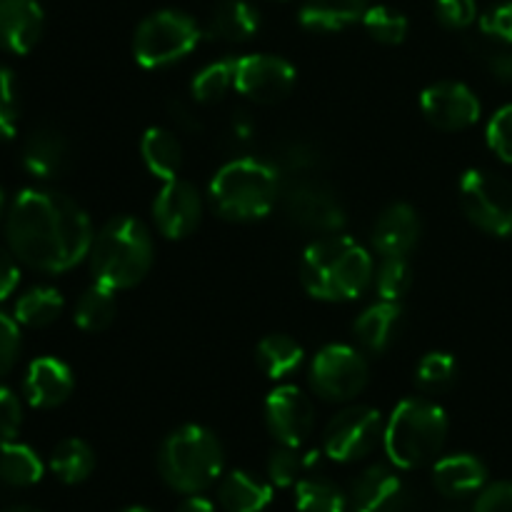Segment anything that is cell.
Masks as SVG:
<instances>
[{
  "mask_svg": "<svg viewBox=\"0 0 512 512\" xmlns=\"http://www.w3.org/2000/svg\"><path fill=\"white\" fill-rule=\"evenodd\" d=\"M280 195L278 165L258 158H235L210 180V203L225 220H260Z\"/></svg>",
  "mask_w": 512,
  "mask_h": 512,
  "instance_id": "cell-4",
  "label": "cell"
},
{
  "mask_svg": "<svg viewBox=\"0 0 512 512\" xmlns=\"http://www.w3.org/2000/svg\"><path fill=\"white\" fill-rule=\"evenodd\" d=\"M140 155L143 163L155 178L173 180L178 178L180 165H183V148L180 140L175 138L170 130L165 128H148L145 130L143 140H140Z\"/></svg>",
  "mask_w": 512,
  "mask_h": 512,
  "instance_id": "cell-26",
  "label": "cell"
},
{
  "mask_svg": "<svg viewBox=\"0 0 512 512\" xmlns=\"http://www.w3.org/2000/svg\"><path fill=\"white\" fill-rule=\"evenodd\" d=\"M153 218L160 233L170 240L188 238L203 218V200L188 180H165L160 193L155 195Z\"/></svg>",
  "mask_w": 512,
  "mask_h": 512,
  "instance_id": "cell-15",
  "label": "cell"
},
{
  "mask_svg": "<svg viewBox=\"0 0 512 512\" xmlns=\"http://www.w3.org/2000/svg\"><path fill=\"white\" fill-rule=\"evenodd\" d=\"M18 320L0 313V375L8 373L20 355V328Z\"/></svg>",
  "mask_w": 512,
  "mask_h": 512,
  "instance_id": "cell-43",
  "label": "cell"
},
{
  "mask_svg": "<svg viewBox=\"0 0 512 512\" xmlns=\"http://www.w3.org/2000/svg\"><path fill=\"white\" fill-rule=\"evenodd\" d=\"M473 512H512V480L493 483L480 490Z\"/></svg>",
  "mask_w": 512,
  "mask_h": 512,
  "instance_id": "cell-45",
  "label": "cell"
},
{
  "mask_svg": "<svg viewBox=\"0 0 512 512\" xmlns=\"http://www.w3.org/2000/svg\"><path fill=\"white\" fill-rule=\"evenodd\" d=\"M250 133H253V123H250L248 115L235 113V118L230 120V135H233V140L243 143V140L250 138Z\"/></svg>",
  "mask_w": 512,
  "mask_h": 512,
  "instance_id": "cell-48",
  "label": "cell"
},
{
  "mask_svg": "<svg viewBox=\"0 0 512 512\" xmlns=\"http://www.w3.org/2000/svg\"><path fill=\"white\" fill-rule=\"evenodd\" d=\"M370 380L368 360L350 345H325L310 365V385L315 393L333 403L358 398Z\"/></svg>",
  "mask_w": 512,
  "mask_h": 512,
  "instance_id": "cell-9",
  "label": "cell"
},
{
  "mask_svg": "<svg viewBox=\"0 0 512 512\" xmlns=\"http://www.w3.org/2000/svg\"><path fill=\"white\" fill-rule=\"evenodd\" d=\"M480 33L495 43L512 45V3H498L480 15Z\"/></svg>",
  "mask_w": 512,
  "mask_h": 512,
  "instance_id": "cell-40",
  "label": "cell"
},
{
  "mask_svg": "<svg viewBox=\"0 0 512 512\" xmlns=\"http://www.w3.org/2000/svg\"><path fill=\"white\" fill-rule=\"evenodd\" d=\"M435 15L450 30H465L478 20L475 0H435Z\"/></svg>",
  "mask_w": 512,
  "mask_h": 512,
  "instance_id": "cell-41",
  "label": "cell"
},
{
  "mask_svg": "<svg viewBox=\"0 0 512 512\" xmlns=\"http://www.w3.org/2000/svg\"><path fill=\"white\" fill-rule=\"evenodd\" d=\"M158 468L173 490L200 495L223 473V445L203 425H183L160 445Z\"/></svg>",
  "mask_w": 512,
  "mask_h": 512,
  "instance_id": "cell-6",
  "label": "cell"
},
{
  "mask_svg": "<svg viewBox=\"0 0 512 512\" xmlns=\"http://www.w3.org/2000/svg\"><path fill=\"white\" fill-rule=\"evenodd\" d=\"M175 512H215V505L210 500L200 498V495H190L188 500L180 503V508Z\"/></svg>",
  "mask_w": 512,
  "mask_h": 512,
  "instance_id": "cell-50",
  "label": "cell"
},
{
  "mask_svg": "<svg viewBox=\"0 0 512 512\" xmlns=\"http://www.w3.org/2000/svg\"><path fill=\"white\" fill-rule=\"evenodd\" d=\"M230 88H235V60H215L205 65L190 83V93L198 103H218Z\"/></svg>",
  "mask_w": 512,
  "mask_h": 512,
  "instance_id": "cell-34",
  "label": "cell"
},
{
  "mask_svg": "<svg viewBox=\"0 0 512 512\" xmlns=\"http://www.w3.org/2000/svg\"><path fill=\"white\" fill-rule=\"evenodd\" d=\"M0 512H40V510H35V508H28V505H15V508L0 510Z\"/></svg>",
  "mask_w": 512,
  "mask_h": 512,
  "instance_id": "cell-51",
  "label": "cell"
},
{
  "mask_svg": "<svg viewBox=\"0 0 512 512\" xmlns=\"http://www.w3.org/2000/svg\"><path fill=\"white\" fill-rule=\"evenodd\" d=\"M320 460V453H300V448L280 445L268 458V478L278 488H290L300 480L305 470L313 468Z\"/></svg>",
  "mask_w": 512,
  "mask_h": 512,
  "instance_id": "cell-33",
  "label": "cell"
},
{
  "mask_svg": "<svg viewBox=\"0 0 512 512\" xmlns=\"http://www.w3.org/2000/svg\"><path fill=\"white\" fill-rule=\"evenodd\" d=\"M420 230L423 225H420L413 205L393 203L380 213L378 223H375L373 248L383 258H408L410 250L418 245Z\"/></svg>",
  "mask_w": 512,
  "mask_h": 512,
  "instance_id": "cell-18",
  "label": "cell"
},
{
  "mask_svg": "<svg viewBox=\"0 0 512 512\" xmlns=\"http://www.w3.org/2000/svg\"><path fill=\"white\" fill-rule=\"evenodd\" d=\"M368 8V0H303L298 18L313 33H335L363 20Z\"/></svg>",
  "mask_w": 512,
  "mask_h": 512,
  "instance_id": "cell-23",
  "label": "cell"
},
{
  "mask_svg": "<svg viewBox=\"0 0 512 512\" xmlns=\"http://www.w3.org/2000/svg\"><path fill=\"white\" fill-rule=\"evenodd\" d=\"M260 28V13L248 0H220L208 18L205 35L223 43H245Z\"/></svg>",
  "mask_w": 512,
  "mask_h": 512,
  "instance_id": "cell-22",
  "label": "cell"
},
{
  "mask_svg": "<svg viewBox=\"0 0 512 512\" xmlns=\"http://www.w3.org/2000/svg\"><path fill=\"white\" fill-rule=\"evenodd\" d=\"M20 423H23V408L20 400L15 398L13 390L0 388V448L13 443L18 435Z\"/></svg>",
  "mask_w": 512,
  "mask_h": 512,
  "instance_id": "cell-42",
  "label": "cell"
},
{
  "mask_svg": "<svg viewBox=\"0 0 512 512\" xmlns=\"http://www.w3.org/2000/svg\"><path fill=\"white\" fill-rule=\"evenodd\" d=\"M45 15L38 0H0V48L25 55L38 45Z\"/></svg>",
  "mask_w": 512,
  "mask_h": 512,
  "instance_id": "cell-17",
  "label": "cell"
},
{
  "mask_svg": "<svg viewBox=\"0 0 512 512\" xmlns=\"http://www.w3.org/2000/svg\"><path fill=\"white\" fill-rule=\"evenodd\" d=\"M3 210H5V193L3 188H0V215H3Z\"/></svg>",
  "mask_w": 512,
  "mask_h": 512,
  "instance_id": "cell-53",
  "label": "cell"
},
{
  "mask_svg": "<svg viewBox=\"0 0 512 512\" xmlns=\"http://www.w3.org/2000/svg\"><path fill=\"white\" fill-rule=\"evenodd\" d=\"M295 68L285 58L268 53L245 55L235 60V90L260 105L288 98L295 88Z\"/></svg>",
  "mask_w": 512,
  "mask_h": 512,
  "instance_id": "cell-12",
  "label": "cell"
},
{
  "mask_svg": "<svg viewBox=\"0 0 512 512\" xmlns=\"http://www.w3.org/2000/svg\"><path fill=\"white\" fill-rule=\"evenodd\" d=\"M285 215L295 225L313 233L333 235L340 233L345 225V208L338 200V195L320 180L300 178L288 185L283 193Z\"/></svg>",
  "mask_w": 512,
  "mask_h": 512,
  "instance_id": "cell-11",
  "label": "cell"
},
{
  "mask_svg": "<svg viewBox=\"0 0 512 512\" xmlns=\"http://www.w3.org/2000/svg\"><path fill=\"white\" fill-rule=\"evenodd\" d=\"M43 478V460L23 443H8L0 448V480L13 488H28Z\"/></svg>",
  "mask_w": 512,
  "mask_h": 512,
  "instance_id": "cell-30",
  "label": "cell"
},
{
  "mask_svg": "<svg viewBox=\"0 0 512 512\" xmlns=\"http://www.w3.org/2000/svg\"><path fill=\"white\" fill-rule=\"evenodd\" d=\"M400 318H403V310H400L398 303H393V300H380V303L370 305L355 320V338L370 353H383L395 340V333L400 328Z\"/></svg>",
  "mask_w": 512,
  "mask_h": 512,
  "instance_id": "cell-25",
  "label": "cell"
},
{
  "mask_svg": "<svg viewBox=\"0 0 512 512\" xmlns=\"http://www.w3.org/2000/svg\"><path fill=\"white\" fill-rule=\"evenodd\" d=\"M73 373L58 358H38L25 375V398L33 408H58L73 393Z\"/></svg>",
  "mask_w": 512,
  "mask_h": 512,
  "instance_id": "cell-19",
  "label": "cell"
},
{
  "mask_svg": "<svg viewBox=\"0 0 512 512\" xmlns=\"http://www.w3.org/2000/svg\"><path fill=\"white\" fill-rule=\"evenodd\" d=\"M318 160H320L318 150H315L313 145L303 143V140H293V143L283 145V148H280V155H278V163L283 165V168L293 170V173H305V170L315 168V165H318Z\"/></svg>",
  "mask_w": 512,
  "mask_h": 512,
  "instance_id": "cell-44",
  "label": "cell"
},
{
  "mask_svg": "<svg viewBox=\"0 0 512 512\" xmlns=\"http://www.w3.org/2000/svg\"><path fill=\"white\" fill-rule=\"evenodd\" d=\"M488 145L503 163H512V105H503L490 118Z\"/></svg>",
  "mask_w": 512,
  "mask_h": 512,
  "instance_id": "cell-39",
  "label": "cell"
},
{
  "mask_svg": "<svg viewBox=\"0 0 512 512\" xmlns=\"http://www.w3.org/2000/svg\"><path fill=\"white\" fill-rule=\"evenodd\" d=\"M383 415L368 405L345 408L325 425L323 453L335 463L363 460L383 440Z\"/></svg>",
  "mask_w": 512,
  "mask_h": 512,
  "instance_id": "cell-10",
  "label": "cell"
},
{
  "mask_svg": "<svg viewBox=\"0 0 512 512\" xmlns=\"http://www.w3.org/2000/svg\"><path fill=\"white\" fill-rule=\"evenodd\" d=\"M420 108L433 128L448 130V133L473 128L480 118L478 95L468 85L455 83V80L428 85L420 95Z\"/></svg>",
  "mask_w": 512,
  "mask_h": 512,
  "instance_id": "cell-13",
  "label": "cell"
},
{
  "mask_svg": "<svg viewBox=\"0 0 512 512\" xmlns=\"http://www.w3.org/2000/svg\"><path fill=\"white\" fill-rule=\"evenodd\" d=\"M375 265L368 250L348 235H323L300 260V283L313 298L340 303L355 300L373 283Z\"/></svg>",
  "mask_w": 512,
  "mask_h": 512,
  "instance_id": "cell-2",
  "label": "cell"
},
{
  "mask_svg": "<svg viewBox=\"0 0 512 512\" xmlns=\"http://www.w3.org/2000/svg\"><path fill=\"white\" fill-rule=\"evenodd\" d=\"M218 500L228 512H263L273 500V483L233 470L220 480Z\"/></svg>",
  "mask_w": 512,
  "mask_h": 512,
  "instance_id": "cell-24",
  "label": "cell"
},
{
  "mask_svg": "<svg viewBox=\"0 0 512 512\" xmlns=\"http://www.w3.org/2000/svg\"><path fill=\"white\" fill-rule=\"evenodd\" d=\"M408 493L395 470L373 465L353 483L348 495V512H403Z\"/></svg>",
  "mask_w": 512,
  "mask_h": 512,
  "instance_id": "cell-16",
  "label": "cell"
},
{
  "mask_svg": "<svg viewBox=\"0 0 512 512\" xmlns=\"http://www.w3.org/2000/svg\"><path fill=\"white\" fill-rule=\"evenodd\" d=\"M448 438V418L440 405L410 398L395 405L383 430V445L395 468L413 470L433 463Z\"/></svg>",
  "mask_w": 512,
  "mask_h": 512,
  "instance_id": "cell-5",
  "label": "cell"
},
{
  "mask_svg": "<svg viewBox=\"0 0 512 512\" xmlns=\"http://www.w3.org/2000/svg\"><path fill=\"white\" fill-rule=\"evenodd\" d=\"M455 373H458V363H455L453 355L428 353L415 370V380L425 393H440L453 383Z\"/></svg>",
  "mask_w": 512,
  "mask_h": 512,
  "instance_id": "cell-37",
  "label": "cell"
},
{
  "mask_svg": "<svg viewBox=\"0 0 512 512\" xmlns=\"http://www.w3.org/2000/svg\"><path fill=\"white\" fill-rule=\"evenodd\" d=\"M8 245L20 263L43 273H63L88 258L93 223L68 195L28 188L10 203Z\"/></svg>",
  "mask_w": 512,
  "mask_h": 512,
  "instance_id": "cell-1",
  "label": "cell"
},
{
  "mask_svg": "<svg viewBox=\"0 0 512 512\" xmlns=\"http://www.w3.org/2000/svg\"><path fill=\"white\" fill-rule=\"evenodd\" d=\"M170 113H173V118H175V123L180 125V128H185V130H198L200 128V123L198 120L193 118V113H190L188 108H185L183 103H170Z\"/></svg>",
  "mask_w": 512,
  "mask_h": 512,
  "instance_id": "cell-49",
  "label": "cell"
},
{
  "mask_svg": "<svg viewBox=\"0 0 512 512\" xmlns=\"http://www.w3.org/2000/svg\"><path fill=\"white\" fill-rule=\"evenodd\" d=\"M363 28L378 43L400 45L408 38L410 23L400 10L390 8V5H370L363 15Z\"/></svg>",
  "mask_w": 512,
  "mask_h": 512,
  "instance_id": "cell-35",
  "label": "cell"
},
{
  "mask_svg": "<svg viewBox=\"0 0 512 512\" xmlns=\"http://www.w3.org/2000/svg\"><path fill=\"white\" fill-rule=\"evenodd\" d=\"M88 258L95 283L110 290L133 288L153 265L150 230L138 218L118 215L95 235Z\"/></svg>",
  "mask_w": 512,
  "mask_h": 512,
  "instance_id": "cell-3",
  "label": "cell"
},
{
  "mask_svg": "<svg viewBox=\"0 0 512 512\" xmlns=\"http://www.w3.org/2000/svg\"><path fill=\"white\" fill-rule=\"evenodd\" d=\"M20 125V90L15 73L0 65V138H15Z\"/></svg>",
  "mask_w": 512,
  "mask_h": 512,
  "instance_id": "cell-38",
  "label": "cell"
},
{
  "mask_svg": "<svg viewBox=\"0 0 512 512\" xmlns=\"http://www.w3.org/2000/svg\"><path fill=\"white\" fill-rule=\"evenodd\" d=\"M68 165V140L53 125H40L28 135L23 148V168L33 178H58Z\"/></svg>",
  "mask_w": 512,
  "mask_h": 512,
  "instance_id": "cell-20",
  "label": "cell"
},
{
  "mask_svg": "<svg viewBox=\"0 0 512 512\" xmlns=\"http://www.w3.org/2000/svg\"><path fill=\"white\" fill-rule=\"evenodd\" d=\"M115 290L105 288V285L95 283L93 288L85 290L80 295L78 305H75V323L88 333H100L108 328L115 318Z\"/></svg>",
  "mask_w": 512,
  "mask_h": 512,
  "instance_id": "cell-32",
  "label": "cell"
},
{
  "mask_svg": "<svg viewBox=\"0 0 512 512\" xmlns=\"http://www.w3.org/2000/svg\"><path fill=\"white\" fill-rule=\"evenodd\" d=\"M303 355V345L290 335H268L260 340L258 350H255L260 370L273 380L288 378L290 373H295L303 365Z\"/></svg>",
  "mask_w": 512,
  "mask_h": 512,
  "instance_id": "cell-28",
  "label": "cell"
},
{
  "mask_svg": "<svg viewBox=\"0 0 512 512\" xmlns=\"http://www.w3.org/2000/svg\"><path fill=\"white\" fill-rule=\"evenodd\" d=\"M265 423L280 445L300 448L313 433L315 410L308 395L295 385H280L265 400Z\"/></svg>",
  "mask_w": 512,
  "mask_h": 512,
  "instance_id": "cell-14",
  "label": "cell"
},
{
  "mask_svg": "<svg viewBox=\"0 0 512 512\" xmlns=\"http://www.w3.org/2000/svg\"><path fill=\"white\" fill-rule=\"evenodd\" d=\"M63 313V295L48 285L25 290L15 303V320L25 328H48Z\"/></svg>",
  "mask_w": 512,
  "mask_h": 512,
  "instance_id": "cell-29",
  "label": "cell"
},
{
  "mask_svg": "<svg viewBox=\"0 0 512 512\" xmlns=\"http://www.w3.org/2000/svg\"><path fill=\"white\" fill-rule=\"evenodd\" d=\"M203 38L200 25L183 10H158L138 25L133 55L143 68H168L193 53Z\"/></svg>",
  "mask_w": 512,
  "mask_h": 512,
  "instance_id": "cell-7",
  "label": "cell"
},
{
  "mask_svg": "<svg viewBox=\"0 0 512 512\" xmlns=\"http://www.w3.org/2000/svg\"><path fill=\"white\" fill-rule=\"evenodd\" d=\"M460 208L473 225L498 238L512 235V183L490 170H468L460 180Z\"/></svg>",
  "mask_w": 512,
  "mask_h": 512,
  "instance_id": "cell-8",
  "label": "cell"
},
{
  "mask_svg": "<svg viewBox=\"0 0 512 512\" xmlns=\"http://www.w3.org/2000/svg\"><path fill=\"white\" fill-rule=\"evenodd\" d=\"M295 505L300 512H348V495L333 480L310 475L295 485Z\"/></svg>",
  "mask_w": 512,
  "mask_h": 512,
  "instance_id": "cell-31",
  "label": "cell"
},
{
  "mask_svg": "<svg viewBox=\"0 0 512 512\" xmlns=\"http://www.w3.org/2000/svg\"><path fill=\"white\" fill-rule=\"evenodd\" d=\"M413 285V270L408 258H383L378 275H375V288L380 300H393L398 303Z\"/></svg>",
  "mask_w": 512,
  "mask_h": 512,
  "instance_id": "cell-36",
  "label": "cell"
},
{
  "mask_svg": "<svg viewBox=\"0 0 512 512\" xmlns=\"http://www.w3.org/2000/svg\"><path fill=\"white\" fill-rule=\"evenodd\" d=\"M488 40V38H485ZM485 65H488L490 75L500 83H512V50L510 45L495 43V40H488L483 50Z\"/></svg>",
  "mask_w": 512,
  "mask_h": 512,
  "instance_id": "cell-46",
  "label": "cell"
},
{
  "mask_svg": "<svg viewBox=\"0 0 512 512\" xmlns=\"http://www.w3.org/2000/svg\"><path fill=\"white\" fill-rule=\"evenodd\" d=\"M433 483L445 498H465V495L480 493L485 488L488 468L475 455H445L433 465Z\"/></svg>",
  "mask_w": 512,
  "mask_h": 512,
  "instance_id": "cell-21",
  "label": "cell"
},
{
  "mask_svg": "<svg viewBox=\"0 0 512 512\" xmlns=\"http://www.w3.org/2000/svg\"><path fill=\"white\" fill-rule=\"evenodd\" d=\"M18 283H20L18 258H15L13 250L0 248V300L13 295L15 288H18Z\"/></svg>",
  "mask_w": 512,
  "mask_h": 512,
  "instance_id": "cell-47",
  "label": "cell"
},
{
  "mask_svg": "<svg viewBox=\"0 0 512 512\" xmlns=\"http://www.w3.org/2000/svg\"><path fill=\"white\" fill-rule=\"evenodd\" d=\"M123 512H153V510H148V508H140V505H135V508H128V510H123Z\"/></svg>",
  "mask_w": 512,
  "mask_h": 512,
  "instance_id": "cell-52",
  "label": "cell"
},
{
  "mask_svg": "<svg viewBox=\"0 0 512 512\" xmlns=\"http://www.w3.org/2000/svg\"><path fill=\"white\" fill-rule=\"evenodd\" d=\"M50 470L65 485H78L88 480L95 470V453L85 440L68 438L55 445L50 453Z\"/></svg>",
  "mask_w": 512,
  "mask_h": 512,
  "instance_id": "cell-27",
  "label": "cell"
}]
</instances>
